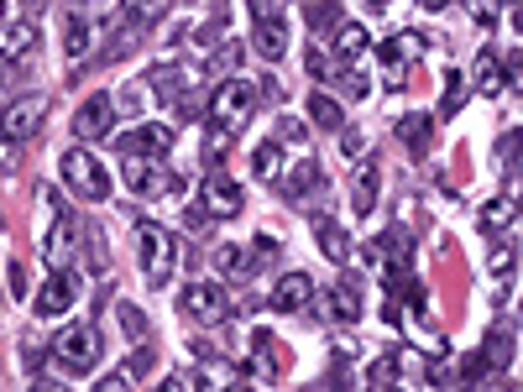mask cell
Returning <instances> with one entry per match:
<instances>
[{
  "instance_id": "obj_1",
  "label": "cell",
  "mask_w": 523,
  "mask_h": 392,
  "mask_svg": "<svg viewBox=\"0 0 523 392\" xmlns=\"http://www.w3.org/2000/svg\"><path fill=\"white\" fill-rule=\"evenodd\" d=\"M252 115H257V84L225 79L210 95V131H220V136H241L252 126Z\"/></svg>"
},
{
  "instance_id": "obj_2",
  "label": "cell",
  "mask_w": 523,
  "mask_h": 392,
  "mask_svg": "<svg viewBox=\"0 0 523 392\" xmlns=\"http://www.w3.org/2000/svg\"><path fill=\"white\" fill-rule=\"evenodd\" d=\"M136 251H142V272L152 288H163L173 272H178V241L173 230L152 225V220H136Z\"/></svg>"
},
{
  "instance_id": "obj_3",
  "label": "cell",
  "mask_w": 523,
  "mask_h": 392,
  "mask_svg": "<svg viewBox=\"0 0 523 392\" xmlns=\"http://www.w3.org/2000/svg\"><path fill=\"white\" fill-rule=\"evenodd\" d=\"M121 173L136 194H168V199H184L189 194V178L184 173H168L157 168V157H142V152H126L121 157Z\"/></svg>"
},
{
  "instance_id": "obj_4",
  "label": "cell",
  "mask_w": 523,
  "mask_h": 392,
  "mask_svg": "<svg viewBox=\"0 0 523 392\" xmlns=\"http://www.w3.org/2000/svg\"><path fill=\"white\" fill-rule=\"evenodd\" d=\"M63 183L74 189L79 199H110V173H105V163L89 147H74V152H63Z\"/></svg>"
},
{
  "instance_id": "obj_5",
  "label": "cell",
  "mask_w": 523,
  "mask_h": 392,
  "mask_svg": "<svg viewBox=\"0 0 523 392\" xmlns=\"http://www.w3.org/2000/svg\"><path fill=\"white\" fill-rule=\"evenodd\" d=\"M53 356H58L63 372H74V377L95 372V361H100V330L95 325H68V330H58Z\"/></svg>"
},
{
  "instance_id": "obj_6",
  "label": "cell",
  "mask_w": 523,
  "mask_h": 392,
  "mask_svg": "<svg viewBox=\"0 0 523 392\" xmlns=\"http://www.w3.org/2000/svg\"><path fill=\"white\" fill-rule=\"evenodd\" d=\"M424 53H429L424 37L408 32V27L382 42V74H388V89H403V84H408V63H419Z\"/></svg>"
},
{
  "instance_id": "obj_7",
  "label": "cell",
  "mask_w": 523,
  "mask_h": 392,
  "mask_svg": "<svg viewBox=\"0 0 523 392\" xmlns=\"http://www.w3.org/2000/svg\"><path fill=\"white\" fill-rule=\"evenodd\" d=\"M178 309H184L194 325H220V319L231 314V298H225L220 283H189L178 293Z\"/></svg>"
},
{
  "instance_id": "obj_8",
  "label": "cell",
  "mask_w": 523,
  "mask_h": 392,
  "mask_svg": "<svg viewBox=\"0 0 523 392\" xmlns=\"http://www.w3.org/2000/svg\"><path fill=\"white\" fill-rule=\"evenodd\" d=\"M241 183L231 178V173H210L199 183V210L204 215H215V220H236L241 215Z\"/></svg>"
},
{
  "instance_id": "obj_9",
  "label": "cell",
  "mask_w": 523,
  "mask_h": 392,
  "mask_svg": "<svg viewBox=\"0 0 523 392\" xmlns=\"http://www.w3.org/2000/svg\"><path fill=\"white\" fill-rule=\"evenodd\" d=\"M42 115H48V95H21L0 110V131H6L11 142H27V136L42 131Z\"/></svg>"
},
{
  "instance_id": "obj_10",
  "label": "cell",
  "mask_w": 523,
  "mask_h": 392,
  "mask_svg": "<svg viewBox=\"0 0 523 392\" xmlns=\"http://www.w3.org/2000/svg\"><path fill=\"white\" fill-rule=\"evenodd\" d=\"M116 131V100L110 95H89L74 115V136L79 142H105V136Z\"/></svg>"
},
{
  "instance_id": "obj_11",
  "label": "cell",
  "mask_w": 523,
  "mask_h": 392,
  "mask_svg": "<svg viewBox=\"0 0 523 392\" xmlns=\"http://www.w3.org/2000/svg\"><path fill=\"white\" fill-rule=\"evenodd\" d=\"M68 251H74V220H68V210L58 204L53 194V225H48V236H42V257H48V267H68Z\"/></svg>"
},
{
  "instance_id": "obj_12",
  "label": "cell",
  "mask_w": 523,
  "mask_h": 392,
  "mask_svg": "<svg viewBox=\"0 0 523 392\" xmlns=\"http://www.w3.org/2000/svg\"><path fill=\"white\" fill-rule=\"evenodd\" d=\"M74 272H53V278L48 283H42V293H37V319H58V314H68V309H74Z\"/></svg>"
},
{
  "instance_id": "obj_13",
  "label": "cell",
  "mask_w": 523,
  "mask_h": 392,
  "mask_svg": "<svg viewBox=\"0 0 523 392\" xmlns=\"http://www.w3.org/2000/svg\"><path fill=\"white\" fill-rule=\"evenodd\" d=\"M309 304H314V278H309V272H283L278 288H272V309H278V314H299Z\"/></svg>"
},
{
  "instance_id": "obj_14",
  "label": "cell",
  "mask_w": 523,
  "mask_h": 392,
  "mask_svg": "<svg viewBox=\"0 0 523 392\" xmlns=\"http://www.w3.org/2000/svg\"><path fill=\"white\" fill-rule=\"evenodd\" d=\"M173 126H136L131 136H121V157L126 152H142V157H168L173 152Z\"/></svg>"
},
{
  "instance_id": "obj_15",
  "label": "cell",
  "mask_w": 523,
  "mask_h": 392,
  "mask_svg": "<svg viewBox=\"0 0 523 392\" xmlns=\"http://www.w3.org/2000/svg\"><path fill=\"white\" fill-rule=\"evenodd\" d=\"M471 89H476V95H503V89H508V74H503V58H497L492 48H482V53H476V63H471Z\"/></svg>"
},
{
  "instance_id": "obj_16",
  "label": "cell",
  "mask_w": 523,
  "mask_h": 392,
  "mask_svg": "<svg viewBox=\"0 0 523 392\" xmlns=\"http://www.w3.org/2000/svg\"><path fill=\"white\" fill-rule=\"evenodd\" d=\"M283 366H288V351H283V345L272 340L267 330L252 335V372L267 377V382H278V377H283Z\"/></svg>"
},
{
  "instance_id": "obj_17",
  "label": "cell",
  "mask_w": 523,
  "mask_h": 392,
  "mask_svg": "<svg viewBox=\"0 0 523 392\" xmlns=\"http://www.w3.org/2000/svg\"><path fill=\"white\" fill-rule=\"evenodd\" d=\"M513 220H518V199L513 194H497V199H487L482 210H476V230H482V236H503Z\"/></svg>"
},
{
  "instance_id": "obj_18",
  "label": "cell",
  "mask_w": 523,
  "mask_h": 392,
  "mask_svg": "<svg viewBox=\"0 0 523 392\" xmlns=\"http://www.w3.org/2000/svg\"><path fill=\"white\" fill-rule=\"evenodd\" d=\"M314 236H320V251H325L335 267H346V262H351V251H356V246H351V236H346V230H340L330 215H314Z\"/></svg>"
},
{
  "instance_id": "obj_19",
  "label": "cell",
  "mask_w": 523,
  "mask_h": 392,
  "mask_svg": "<svg viewBox=\"0 0 523 392\" xmlns=\"http://www.w3.org/2000/svg\"><path fill=\"white\" fill-rule=\"evenodd\" d=\"M377 189H382V168L377 163H361L351 178V210L356 215H372L377 210Z\"/></svg>"
},
{
  "instance_id": "obj_20",
  "label": "cell",
  "mask_w": 523,
  "mask_h": 392,
  "mask_svg": "<svg viewBox=\"0 0 523 392\" xmlns=\"http://www.w3.org/2000/svg\"><path fill=\"white\" fill-rule=\"evenodd\" d=\"M168 16V0H121V27L126 32H147Z\"/></svg>"
},
{
  "instance_id": "obj_21",
  "label": "cell",
  "mask_w": 523,
  "mask_h": 392,
  "mask_svg": "<svg viewBox=\"0 0 523 392\" xmlns=\"http://www.w3.org/2000/svg\"><path fill=\"white\" fill-rule=\"evenodd\" d=\"M398 136H403V147L414 152V157H429V142H435V121H429V115H403L398 121Z\"/></svg>"
},
{
  "instance_id": "obj_22",
  "label": "cell",
  "mask_w": 523,
  "mask_h": 392,
  "mask_svg": "<svg viewBox=\"0 0 523 392\" xmlns=\"http://www.w3.org/2000/svg\"><path fill=\"white\" fill-rule=\"evenodd\" d=\"M89 48H95V27H89V16L74 11V16L63 21V53L79 63V58H89Z\"/></svg>"
},
{
  "instance_id": "obj_23",
  "label": "cell",
  "mask_w": 523,
  "mask_h": 392,
  "mask_svg": "<svg viewBox=\"0 0 523 392\" xmlns=\"http://www.w3.org/2000/svg\"><path fill=\"white\" fill-rule=\"evenodd\" d=\"M252 48L267 58V63H278L288 53V27H283V16L278 21H257V37H252Z\"/></svg>"
},
{
  "instance_id": "obj_24",
  "label": "cell",
  "mask_w": 523,
  "mask_h": 392,
  "mask_svg": "<svg viewBox=\"0 0 523 392\" xmlns=\"http://www.w3.org/2000/svg\"><path fill=\"white\" fill-rule=\"evenodd\" d=\"M330 42H335L340 63H351V58L367 53V27H361V21H346V16H340V27L330 32Z\"/></svg>"
},
{
  "instance_id": "obj_25",
  "label": "cell",
  "mask_w": 523,
  "mask_h": 392,
  "mask_svg": "<svg viewBox=\"0 0 523 392\" xmlns=\"http://www.w3.org/2000/svg\"><path fill=\"white\" fill-rule=\"evenodd\" d=\"M283 183H288V194H293V199H304V194H314V189L325 183V173H320V163H314V157H299V163L288 168Z\"/></svg>"
},
{
  "instance_id": "obj_26",
  "label": "cell",
  "mask_w": 523,
  "mask_h": 392,
  "mask_svg": "<svg viewBox=\"0 0 523 392\" xmlns=\"http://www.w3.org/2000/svg\"><path fill=\"white\" fill-rule=\"evenodd\" d=\"M330 309H335V319H346V325H351V319L361 314V283L356 278H340L330 288Z\"/></svg>"
},
{
  "instance_id": "obj_27",
  "label": "cell",
  "mask_w": 523,
  "mask_h": 392,
  "mask_svg": "<svg viewBox=\"0 0 523 392\" xmlns=\"http://www.w3.org/2000/svg\"><path fill=\"white\" fill-rule=\"evenodd\" d=\"M309 115H314V126H325V131L346 126V110H340V100H330L325 89H314V95H309Z\"/></svg>"
},
{
  "instance_id": "obj_28",
  "label": "cell",
  "mask_w": 523,
  "mask_h": 392,
  "mask_svg": "<svg viewBox=\"0 0 523 392\" xmlns=\"http://www.w3.org/2000/svg\"><path fill=\"white\" fill-rule=\"evenodd\" d=\"M252 173H257L262 183H278V178H283V147H278V142H262V147L252 152Z\"/></svg>"
},
{
  "instance_id": "obj_29",
  "label": "cell",
  "mask_w": 523,
  "mask_h": 392,
  "mask_svg": "<svg viewBox=\"0 0 523 392\" xmlns=\"http://www.w3.org/2000/svg\"><path fill=\"white\" fill-rule=\"evenodd\" d=\"M466 89H471V79L450 68V74H445V95H440V115H456L466 105Z\"/></svg>"
},
{
  "instance_id": "obj_30",
  "label": "cell",
  "mask_w": 523,
  "mask_h": 392,
  "mask_svg": "<svg viewBox=\"0 0 523 392\" xmlns=\"http://www.w3.org/2000/svg\"><path fill=\"white\" fill-rule=\"evenodd\" d=\"M152 95H157V89H152L147 79H126V84H121V105H126L131 115H142V110H152Z\"/></svg>"
},
{
  "instance_id": "obj_31",
  "label": "cell",
  "mask_w": 523,
  "mask_h": 392,
  "mask_svg": "<svg viewBox=\"0 0 523 392\" xmlns=\"http://www.w3.org/2000/svg\"><path fill=\"white\" fill-rule=\"evenodd\" d=\"M32 42H37V32L27 27V21H21V27H11L6 37H0V63H11V58H21V53H27V48H32Z\"/></svg>"
},
{
  "instance_id": "obj_32",
  "label": "cell",
  "mask_w": 523,
  "mask_h": 392,
  "mask_svg": "<svg viewBox=\"0 0 523 392\" xmlns=\"http://www.w3.org/2000/svg\"><path fill=\"white\" fill-rule=\"evenodd\" d=\"M278 251H283L278 236H257L252 251H246V267H252V272H257V267H272V262H278Z\"/></svg>"
},
{
  "instance_id": "obj_33",
  "label": "cell",
  "mask_w": 523,
  "mask_h": 392,
  "mask_svg": "<svg viewBox=\"0 0 523 392\" xmlns=\"http://www.w3.org/2000/svg\"><path fill=\"white\" fill-rule=\"evenodd\" d=\"M210 262H215L220 272H241V267H246V251H241L236 241H220V246L210 251Z\"/></svg>"
},
{
  "instance_id": "obj_34",
  "label": "cell",
  "mask_w": 523,
  "mask_h": 392,
  "mask_svg": "<svg viewBox=\"0 0 523 392\" xmlns=\"http://www.w3.org/2000/svg\"><path fill=\"white\" fill-rule=\"evenodd\" d=\"M461 6L471 11V21H476V27H482V32H492V27H497V6H503V0H461Z\"/></svg>"
},
{
  "instance_id": "obj_35",
  "label": "cell",
  "mask_w": 523,
  "mask_h": 392,
  "mask_svg": "<svg viewBox=\"0 0 523 392\" xmlns=\"http://www.w3.org/2000/svg\"><path fill=\"white\" fill-rule=\"evenodd\" d=\"M513 262H518V246H508V241H497V246H492V257H487L492 278H503V272H513Z\"/></svg>"
},
{
  "instance_id": "obj_36",
  "label": "cell",
  "mask_w": 523,
  "mask_h": 392,
  "mask_svg": "<svg viewBox=\"0 0 523 392\" xmlns=\"http://www.w3.org/2000/svg\"><path fill=\"white\" fill-rule=\"evenodd\" d=\"M121 330H126L131 340H147V314L131 309V304H121Z\"/></svg>"
},
{
  "instance_id": "obj_37",
  "label": "cell",
  "mask_w": 523,
  "mask_h": 392,
  "mask_svg": "<svg viewBox=\"0 0 523 392\" xmlns=\"http://www.w3.org/2000/svg\"><path fill=\"white\" fill-rule=\"evenodd\" d=\"M497 152H503L508 168H518V163H523V131H508L503 142H497Z\"/></svg>"
},
{
  "instance_id": "obj_38",
  "label": "cell",
  "mask_w": 523,
  "mask_h": 392,
  "mask_svg": "<svg viewBox=\"0 0 523 392\" xmlns=\"http://www.w3.org/2000/svg\"><path fill=\"white\" fill-rule=\"evenodd\" d=\"M393 361H398V372H408V377H429V366H424L419 351H398Z\"/></svg>"
},
{
  "instance_id": "obj_39",
  "label": "cell",
  "mask_w": 523,
  "mask_h": 392,
  "mask_svg": "<svg viewBox=\"0 0 523 392\" xmlns=\"http://www.w3.org/2000/svg\"><path fill=\"white\" fill-rule=\"evenodd\" d=\"M309 27H330V32L340 27V16H335V6H330V0H320V6L309 11Z\"/></svg>"
},
{
  "instance_id": "obj_40",
  "label": "cell",
  "mask_w": 523,
  "mask_h": 392,
  "mask_svg": "<svg viewBox=\"0 0 523 392\" xmlns=\"http://www.w3.org/2000/svg\"><path fill=\"white\" fill-rule=\"evenodd\" d=\"M503 74H508V84H513V95H523V53H508Z\"/></svg>"
},
{
  "instance_id": "obj_41",
  "label": "cell",
  "mask_w": 523,
  "mask_h": 392,
  "mask_svg": "<svg viewBox=\"0 0 523 392\" xmlns=\"http://www.w3.org/2000/svg\"><path fill=\"white\" fill-rule=\"evenodd\" d=\"M252 16L257 21H278L283 16V0H252Z\"/></svg>"
},
{
  "instance_id": "obj_42",
  "label": "cell",
  "mask_w": 523,
  "mask_h": 392,
  "mask_svg": "<svg viewBox=\"0 0 523 392\" xmlns=\"http://www.w3.org/2000/svg\"><path fill=\"white\" fill-rule=\"evenodd\" d=\"M236 63H241V48H236V42H225V48L215 53V63H210V68L220 74V68H236Z\"/></svg>"
},
{
  "instance_id": "obj_43",
  "label": "cell",
  "mask_w": 523,
  "mask_h": 392,
  "mask_svg": "<svg viewBox=\"0 0 523 392\" xmlns=\"http://www.w3.org/2000/svg\"><path fill=\"white\" fill-rule=\"evenodd\" d=\"M95 392H131V377H126V372H121V377H100Z\"/></svg>"
},
{
  "instance_id": "obj_44",
  "label": "cell",
  "mask_w": 523,
  "mask_h": 392,
  "mask_svg": "<svg viewBox=\"0 0 523 392\" xmlns=\"http://www.w3.org/2000/svg\"><path fill=\"white\" fill-rule=\"evenodd\" d=\"M361 147H367V142H361V131H346V136H340V152H351V157H356Z\"/></svg>"
},
{
  "instance_id": "obj_45",
  "label": "cell",
  "mask_w": 523,
  "mask_h": 392,
  "mask_svg": "<svg viewBox=\"0 0 523 392\" xmlns=\"http://www.w3.org/2000/svg\"><path fill=\"white\" fill-rule=\"evenodd\" d=\"M27 392H68V387H63V382H53V377H37Z\"/></svg>"
},
{
  "instance_id": "obj_46",
  "label": "cell",
  "mask_w": 523,
  "mask_h": 392,
  "mask_svg": "<svg viewBox=\"0 0 523 392\" xmlns=\"http://www.w3.org/2000/svg\"><path fill=\"white\" fill-rule=\"evenodd\" d=\"M157 392H189V382L184 377H163V382H157Z\"/></svg>"
},
{
  "instance_id": "obj_47",
  "label": "cell",
  "mask_w": 523,
  "mask_h": 392,
  "mask_svg": "<svg viewBox=\"0 0 523 392\" xmlns=\"http://www.w3.org/2000/svg\"><path fill=\"white\" fill-rule=\"evenodd\" d=\"M450 6V0H424V11H445Z\"/></svg>"
},
{
  "instance_id": "obj_48",
  "label": "cell",
  "mask_w": 523,
  "mask_h": 392,
  "mask_svg": "<svg viewBox=\"0 0 523 392\" xmlns=\"http://www.w3.org/2000/svg\"><path fill=\"white\" fill-rule=\"evenodd\" d=\"M367 6H377V11H382V6H388V0H367Z\"/></svg>"
},
{
  "instance_id": "obj_49",
  "label": "cell",
  "mask_w": 523,
  "mask_h": 392,
  "mask_svg": "<svg viewBox=\"0 0 523 392\" xmlns=\"http://www.w3.org/2000/svg\"><path fill=\"white\" fill-rule=\"evenodd\" d=\"M518 27H523V6H518Z\"/></svg>"
},
{
  "instance_id": "obj_50",
  "label": "cell",
  "mask_w": 523,
  "mask_h": 392,
  "mask_svg": "<svg viewBox=\"0 0 523 392\" xmlns=\"http://www.w3.org/2000/svg\"><path fill=\"white\" fill-rule=\"evenodd\" d=\"M0 16H6V0H0Z\"/></svg>"
},
{
  "instance_id": "obj_51",
  "label": "cell",
  "mask_w": 523,
  "mask_h": 392,
  "mask_svg": "<svg viewBox=\"0 0 523 392\" xmlns=\"http://www.w3.org/2000/svg\"><path fill=\"white\" fill-rule=\"evenodd\" d=\"M382 392H398V387H382Z\"/></svg>"
},
{
  "instance_id": "obj_52",
  "label": "cell",
  "mask_w": 523,
  "mask_h": 392,
  "mask_svg": "<svg viewBox=\"0 0 523 392\" xmlns=\"http://www.w3.org/2000/svg\"><path fill=\"white\" fill-rule=\"evenodd\" d=\"M513 6H523V0H513Z\"/></svg>"
},
{
  "instance_id": "obj_53",
  "label": "cell",
  "mask_w": 523,
  "mask_h": 392,
  "mask_svg": "<svg viewBox=\"0 0 523 392\" xmlns=\"http://www.w3.org/2000/svg\"><path fill=\"white\" fill-rule=\"evenodd\" d=\"M518 204H523V194H518Z\"/></svg>"
},
{
  "instance_id": "obj_54",
  "label": "cell",
  "mask_w": 523,
  "mask_h": 392,
  "mask_svg": "<svg viewBox=\"0 0 523 392\" xmlns=\"http://www.w3.org/2000/svg\"><path fill=\"white\" fill-rule=\"evenodd\" d=\"M241 392H246V387H241Z\"/></svg>"
}]
</instances>
